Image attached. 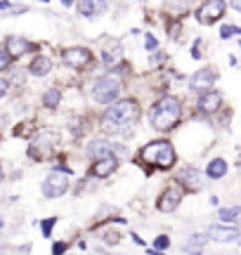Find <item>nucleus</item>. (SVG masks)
Here are the masks:
<instances>
[{"label":"nucleus","instance_id":"obj_25","mask_svg":"<svg viewBox=\"0 0 241 255\" xmlns=\"http://www.w3.org/2000/svg\"><path fill=\"white\" fill-rule=\"evenodd\" d=\"M9 62H12V57H9L7 50H0V71H5L9 69Z\"/></svg>","mask_w":241,"mask_h":255},{"label":"nucleus","instance_id":"obj_35","mask_svg":"<svg viewBox=\"0 0 241 255\" xmlns=\"http://www.w3.org/2000/svg\"><path fill=\"white\" fill-rule=\"evenodd\" d=\"M0 180H2V168H0Z\"/></svg>","mask_w":241,"mask_h":255},{"label":"nucleus","instance_id":"obj_22","mask_svg":"<svg viewBox=\"0 0 241 255\" xmlns=\"http://www.w3.org/2000/svg\"><path fill=\"white\" fill-rule=\"evenodd\" d=\"M206 241H208V234H192V237H189L187 248H199V246H204Z\"/></svg>","mask_w":241,"mask_h":255},{"label":"nucleus","instance_id":"obj_34","mask_svg":"<svg viewBox=\"0 0 241 255\" xmlns=\"http://www.w3.org/2000/svg\"><path fill=\"white\" fill-rule=\"evenodd\" d=\"M237 165H239V173H241V156H239V163H237Z\"/></svg>","mask_w":241,"mask_h":255},{"label":"nucleus","instance_id":"obj_12","mask_svg":"<svg viewBox=\"0 0 241 255\" xmlns=\"http://www.w3.org/2000/svg\"><path fill=\"white\" fill-rule=\"evenodd\" d=\"M88 156L90 158H97V161H104V158H112V151L114 146L107 142V139H93L90 144H88Z\"/></svg>","mask_w":241,"mask_h":255},{"label":"nucleus","instance_id":"obj_27","mask_svg":"<svg viewBox=\"0 0 241 255\" xmlns=\"http://www.w3.org/2000/svg\"><path fill=\"white\" fill-rule=\"evenodd\" d=\"M144 43H147V50L149 52H154V50H158V40L151 33H147V38H144Z\"/></svg>","mask_w":241,"mask_h":255},{"label":"nucleus","instance_id":"obj_1","mask_svg":"<svg viewBox=\"0 0 241 255\" xmlns=\"http://www.w3.org/2000/svg\"><path fill=\"white\" fill-rule=\"evenodd\" d=\"M139 119V107L132 100H120L114 102L102 116V130L109 135H128L130 126H135Z\"/></svg>","mask_w":241,"mask_h":255},{"label":"nucleus","instance_id":"obj_13","mask_svg":"<svg viewBox=\"0 0 241 255\" xmlns=\"http://www.w3.org/2000/svg\"><path fill=\"white\" fill-rule=\"evenodd\" d=\"M180 182L185 184V189L189 191H199L204 187V175L199 173L196 168H185L182 175H180Z\"/></svg>","mask_w":241,"mask_h":255},{"label":"nucleus","instance_id":"obj_23","mask_svg":"<svg viewBox=\"0 0 241 255\" xmlns=\"http://www.w3.org/2000/svg\"><path fill=\"white\" fill-rule=\"evenodd\" d=\"M232 36H241V28L239 26H223L220 28V38H232Z\"/></svg>","mask_w":241,"mask_h":255},{"label":"nucleus","instance_id":"obj_14","mask_svg":"<svg viewBox=\"0 0 241 255\" xmlns=\"http://www.w3.org/2000/svg\"><path fill=\"white\" fill-rule=\"evenodd\" d=\"M220 104H223V95L215 90H208L204 97L199 100V109L204 111V114H213V111L220 109Z\"/></svg>","mask_w":241,"mask_h":255},{"label":"nucleus","instance_id":"obj_9","mask_svg":"<svg viewBox=\"0 0 241 255\" xmlns=\"http://www.w3.org/2000/svg\"><path fill=\"white\" fill-rule=\"evenodd\" d=\"M180 201H182V191L177 189V187H168V189L158 196L156 208L161 210V213H173V210L180 206Z\"/></svg>","mask_w":241,"mask_h":255},{"label":"nucleus","instance_id":"obj_2","mask_svg":"<svg viewBox=\"0 0 241 255\" xmlns=\"http://www.w3.org/2000/svg\"><path fill=\"white\" fill-rule=\"evenodd\" d=\"M180 111H182L180 109V100L168 95V97H163V100H158L154 104V109L149 114L151 126L156 128V130H170L180 121Z\"/></svg>","mask_w":241,"mask_h":255},{"label":"nucleus","instance_id":"obj_4","mask_svg":"<svg viewBox=\"0 0 241 255\" xmlns=\"http://www.w3.org/2000/svg\"><path fill=\"white\" fill-rule=\"evenodd\" d=\"M120 95V83L114 76H102L93 83V97L102 104H112Z\"/></svg>","mask_w":241,"mask_h":255},{"label":"nucleus","instance_id":"obj_24","mask_svg":"<svg viewBox=\"0 0 241 255\" xmlns=\"http://www.w3.org/2000/svg\"><path fill=\"white\" fill-rule=\"evenodd\" d=\"M57 225V218H47V220H43V225H40V227H43V234H45V237H50V234H52V227H55Z\"/></svg>","mask_w":241,"mask_h":255},{"label":"nucleus","instance_id":"obj_8","mask_svg":"<svg viewBox=\"0 0 241 255\" xmlns=\"http://www.w3.org/2000/svg\"><path fill=\"white\" fill-rule=\"evenodd\" d=\"M215 83V71L211 69V66H206V69H199V71L189 78V88L196 92H208V88Z\"/></svg>","mask_w":241,"mask_h":255},{"label":"nucleus","instance_id":"obj_33","mask_svg":"<svg viewBox=\"0 0 241 255\" xmlns=\"http://www.w3.org/2000/svg\"><path fill=\"white\" fill-rule=\"evenodd\" d=\"M237 244H239V246H241V234H239V237H237Z\"/></svg>","mask_w":241,"mask_h":255},{"label":"nucleus","instance_id":"obj_36","mask_svg":"<svg viewBox=\"0 0 241 255\" xmlns=\"http://www.w3.org/2000/svg\"><path fill=\"white\" fill-rule=\"evenodd\" d=\"M0 227H2V218H0Z\"/></svg>","mask_w":241,"mask_h":255},{"label":"nucleus","instance_id":"obj_15","mask_svg":"<svg viewBox=\"0 0 241 255\" xmlns=\"http://www.w3.org/2000/svg\"><path fill=\"white\" fill-rule=\"evenodd\" d=\"M50 69H52V59L50 57H43L38 55L33 62H31V66H28V71L33 73V76H45V73H50Z\"/></svg>","mask_w":241,"mask_h":255},{"label":"nucleus","instance_id":"obj_16","mask_svg":"<svg viewBox=\"0 0 241 255\" xmlns=\"http://www.w3.org/2000/svg\"><path fill=\"white\" fill-rule=\"evenodd\" d=\"M116 158H104V161H97L93 165V175L95 177H109V175L116 170Z\"/></svg>","mask_w":241,"mask_h":255},{"label":"nucleus","instance_id":"obj_3","mask_svg":"<svg viewBox=\"0 0 241 255\" xmlns=\"http://www.w3.org/2000/svg\"><path fill=\"white\" fill-rule=\"evenodd\" d=\"M139 158L144 163H154L158 168H170L175 163V149L170 142L166 139H158V142H149L142 151H139Z\"/></svg>","mask_w":241,"mask_h":255},{"label":"nucleus","instance_id":"obj_21","mask_svg":"<svg viewBox=\"0 0 241 255\" xmlns=\"http://www.w3.org/2000/svg\"><path fill=\"white\" fill-rule=\"evenodd\" d=\"M237 215H239V208H237V206H234V208H223L220 213H218V218L225 220V222H232Z\"/></svg>","mask_w":241,"mask_h":255},{"label":"nucleus","instance_id":"obj_6","mask_svg":"<svg viewBox=\"0 0 241 255\" xmlns=\"http://www.w3.org/2000/svg\"><path fill=\"white\" fill-rule=\"evenodd\" d=\"M66 189H69L66 177L62 173H55V170L47 175L45 182H43V194H45L47 199H57V196H62Z\"/></svg>","mask_w":241,"mask_h":255},{"label":"nucleus","instance_id":"obj_29","mask_svg":"<svg viewBox=\"0 0 241 255\" xmlns=\"http://www.w3.org/2000/svg\"><path fill=\"white\" fill-rule=\"evenodd\" d=\"M64 251H66V241H57L52 246V255H64Z\"/></svg>","mask_w":241,"mask_h":255},{"label":"nucleus","instance_id":"obj_30","mask_svg":"<svg viewBox=\"0 0 241 255\" xmlns=\"http://www.w3.org/2000/svg\"><path fill=\"white\" fill-rule=\"evenodd\" d=\"M7 90H9V83L5 81V78H0V97H5V95H7Z\"/></svg>","mask_w":241,"mask_h":255},{"label":"nucleus","instance_id":"obj_28","mask_svg":"<svg viewBox=\"0 0 241 255\" xmlns=\"http://www.w3.org/2000/svg\"><path fill=\"white\" fill-rule=\"evenodd\" d=\"M170 246V239L168 237H158L156 241H154V248H156V251H163V248H168Z\"/></svg>","mask_w":241,"mask_h":255},{"label":"nucleus","instance_id":"obj_10","mask_svg":"<svg viewBox=\"0 0 241 255\" xmlns=\"http://www.w3.org/2000/svg\"><path fill=\"white\" fill-rule=\"evenodd\" d=\"M5 50L9 52V57H21V55H26V52H31V50H36V45H33V43H28L26 38L9 36Z\"/></svg>","mask_w":241,"mask_h":255},{"label":"nucleus","instance_id":"obj_5","mask_svg":"<svg viewBox=\"0 0 241 255\" xmlns=\"http://www.w3.org/2000/svg\"><path fill=\"white\" fill-rule=\"evenodd\" d=\"M223 14H225L223 0H208V2H204L201 7L196 9V19H199L201 24H213V21H218Z\"/></svg>","mask_w":241,"mask_h":255},{"label":"nucleus","instance_id":"obj_11","mask_svg":"<svg viewBox=\"0 0 241 255\" xmlns=\"http://www.w3.org/2000/svg\"><path fill=\"white\" fill-rule=\"evenodd\" d=\"M208 237L220 241V244H227V241H234L239 237V232L232 225H213V227H208Z\"/></svg>","mask_w":241,"mask_h":255},{"label":"nucleus","instance_id":"obj_18","mask_svg":"<svg viewBox=\"0 0 241 255\" xmlns=\"http://www.w3.org/2000/svg\"><path fill=\"white\" fill-rule=\"evenodd\" d=\"M102 7H104L102 2H88V0H81V2L76 5V9H78L83 17H95L97 9H102Z\"/></svg>","mask_w":241,"mask_h":255},{"label":"nucleus","instance_id":"obj_7","mask_svg":"<svg viewBox=\"0 0 241 255\" xmlns=\"http://www.w3.org/2000/svg\"><path fill=\"white\" fill-rule=\"evenodd\" d=\"M62 59H64V64L69 69H83V66H88L93 62V55L85 47H69V50H64Z\"/></svg>","mask_w":241,"mask_h":255},{"label":"nucleus","instance_id":"obj_17","mask_svg":"<svg viewBox=\"0 0 241 255\" xmlns=\"http://www.w3.org/2000/svg\"><path fill=\"white\" fill-rule=\"evenodd\" d=\"M225 173H227V161H223V158L211 161V163H208V170H206V175H208L211 180H218V177H223Z\"/></svg>","mask_w":241,"mask_h":255},{"label":"nucleus","instance_id":"obj_31","mask_svg":"<svg viewBox=\"0 0 241 255\" xmlns=\"http://www.w3.org/2000/svg\"><path fill=\"white\" fill-rule=\"evenodd\" d=\"M232 7H234V9H239V12H241V0H237V2H232Z\"/></svg>","mask_w":241,"mask_h":255},{"label":"nucleus","instance_id":"obj_32","mask_svg":"<svg viewBox=\"0 0 241 255\" xmlns=\"http://www.w3.org/2000/svg\"><path fill=\"white\" fill-rule=\"evenodd\" d=\"M149 253H151V255H163L161 251H149Z\"/></svg>","mask_w":241,"mask_h":255},{"label":"nucleus","instance_id":"obj_26","mask_svg":"<svg viewBox=\"0 0 241 255\" xmlns=\"http://www.w3.org/2000/svg\"><path fill=\"white\" fill-rule=\"evenodd\" d=\"M119 241H120L119 232H107V234H104V244H109V246H116Z\"/></svg>","mask_w":241,"mask_h":255},{"label":"nucleus","instance_id":"obj_20","mask_svg":"<svg viewBox=\"0 0 241 255\" xmlns=\"http://www.w3.org/2000/svg\"><path fill=\"white\" fill-rule=\"evenodd\" d=\"M33 130H36V126L28 121V123H21V126L14 128V135H17V137H31V135H33Z\"/></svg>","mask_w":241,"mask_h":255},{"label":"nucleus","instance_id":"obj_19","mask_svg":"<svg viewBox=\"0 0 241 255\" xmlns=\"http://www.w3.org/2000/svg\"><path fill=\"white\" fill-rule=\"evenodd\" d=\"M59 97H62L59 88H47V92L43 95V104H45L47 109H55L57 104H59Z\"/></svg>","mask_w":241,"mask_h":255}]
</instances>
